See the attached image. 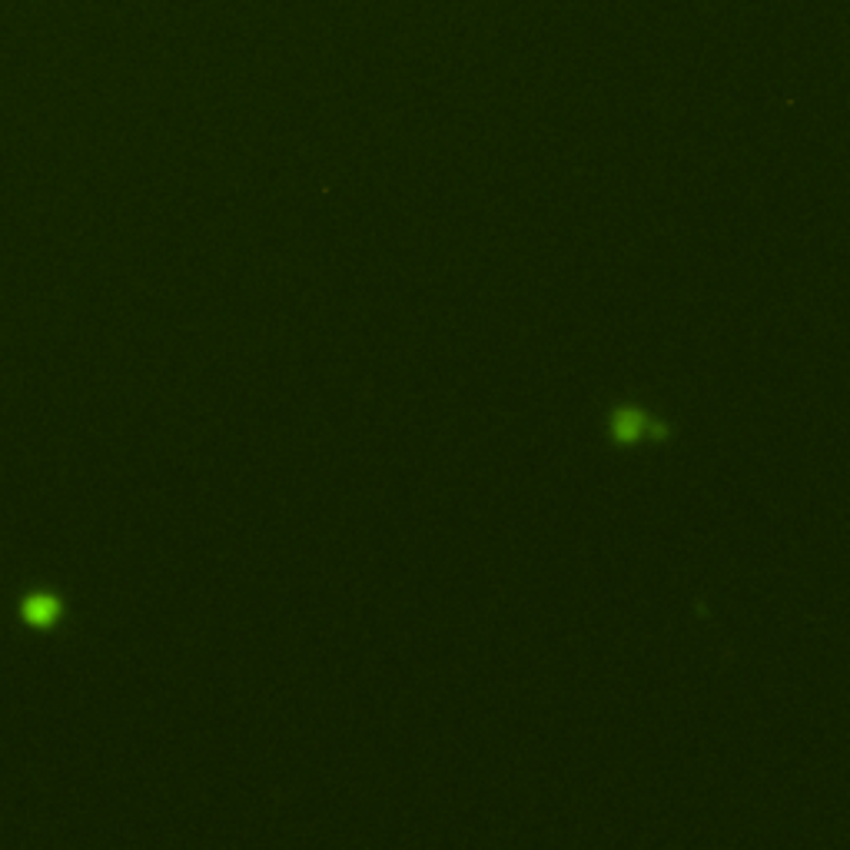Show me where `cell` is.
<instances>
[{"instance_id":"6da1fadb","label":"cell","mask_w":850,"mask_h":850,"mask_svg":"<svg viewBox=\"0 0 850 850\" xmlns=\"http://www.w3.org/2000/svg\"><path fill=\"white\" fill-rule=\"evenodd\" d=\"M671 425L658 415H651L648 409L641 405H614L608 412V439L614 446H645V442H667L671 439Z\"/></svg>"},{"instance_id":"7a4b0ae2","label":"cell","mask_w":850,"mask_h":850,"mask_svg":"<svg viewBox=\"0 0 850 850\" xmlns=\"http://www.w3.org/2000/svg\"><path fill=\"white\" fill-rule=\"evenodd\" d=\"M24 614H27V622H34V624H50L64 614V604L57 602L54 594H34V598L24 604Z\"/></svg>"}]
</instances>
